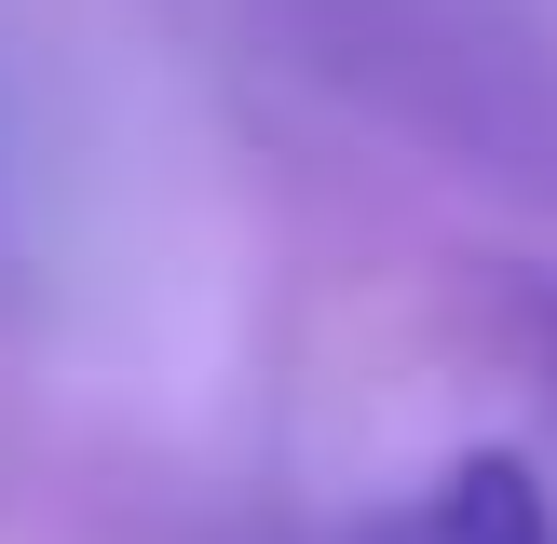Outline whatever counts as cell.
<instances>
[{
	"label": "cell",
	"mask_w": 557,
	"mask_h": 544,
	"mask_svg": "<svg viewBox=\"0 0 557 544\" xmlns=\"http://www.w3.org/2000/svg\"><path fill=\"white\" fill-rule=\"evenodd\" d=\"M395 544H557V517H544V490H531V462H504V449H476V462H449V477H435V504L408 517Z\"/></svg>",
	"instance_id": "6da1fadb"
},
{
	"label": "cell",
	"mask_w": 557,
	"mask_h": 544,
	"mask_svg": "<svg viewBox=\"0 0 557 544\" xmlns=\"http://www.w3.org/2000/svg\"><path fill=\"white\" fill-rule=\"evenodd\" d=\"M544 326H557V313H544Z\"/></svg>",
	"instance_id": "7a4b0ae2"
}]
</instances>
